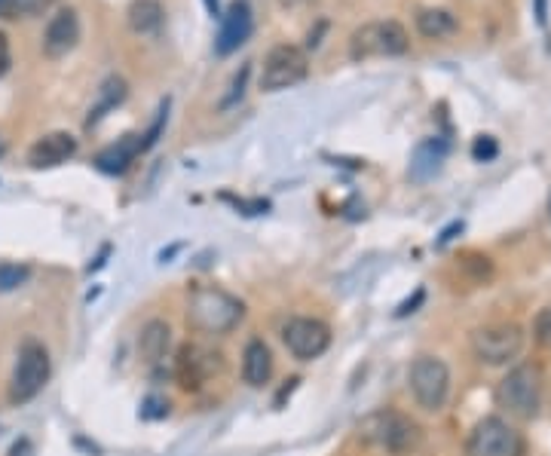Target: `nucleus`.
<instances>
[{
	"label": "nucleus",
	"mask_w": 551,
	"mask_h": 456,
	"mask_svg": "<svg viewBox=\"0 0 551 456\" xmlns=\"http://www.w3.org/2000/svg\"><path fill=\"white\" fill-rule=\"evenodd\" d=\"M187 325L199 334H230L245 319V303L221 285H196L187 294Z\"/></svg>",
	"instance_id": "nucleus-1"
},
{
	"label": "nucleus",
	"mask_w": 551,
	"mask_h": 456,
	"mask_svg": "<svg viewBox=\"0 0 551 456\" xmlns=\"http://www.w3.org/2000/svg\"><path fill=\"white\" fill-rule=\"evenodd\" d=\"M356 435L362 444L386 450V453H411L423 441V429L417 426V420H411L402 411H392V408H380L368 414L356 426Z\"/></svg>",
	"instance_id": "nucleus-2"
},
{
	"label": "nucleus",
	"mask_w": 551,
	"mask_h": 456,
	"mask_svg": "<svg viewBox=\"0 0 551 456\" xmlns=\"http://www.w3.org/2000/svg\"><path fill=\"white\" fill-rule=\"evenodd\" d=\"M411 49V34L402 22L383 19V22H365L349 34V59L368 62V59H395Z\"/></svg>",
	"instance_id": "nucleus-3"
},
{
	"label": "nucleus",
	"mask_w": 551,
	"mask_h": 456,
	"mask_svg": "<svg viewBox=\"0 0 551 456\" xmlns=\"http://www.w3.org/2000/svg\"><path fill=\"white\" fill-rule=\"evenodd\" d=\"M496 404L518 420H533L542 404V371L530 362L515 365L496 386Z\"/></svg>",
	"instance_id": "nucleus-4"
},
{
	"label": "nucleus",
	"mask_w": 551,
	"mask_h": 456,
	"mask_svg": "<svg viewBox=\"0 0 551 456\" xmlns=\"http://www.w3.org/2000/svg\"><path fill=\"white\" fill-rule=\"evenodd\" d=\"M53 374V362H49V349L40 340H25L19 349V359L10 377V401L28 404L34 401Z\"/></svg>",
	"instance_id": "nucleus-5"
},
{
	"label": "nucleus",
	"mask_w": 551,
	"mask_h": 456,
	"mask_svg": "<svg viewBox=\"0 0 551 456\" xmlns=\"http://www.w3.org/2000/svg\"><path fill=\"white\" fill-rule=\"evenodd\" d=\"M310 74V56L307 49L294 43H279L264 56L261 65V89L264 92H282L297 83H304Z\"/></svg>",
	"instance_id": "nucleus-6"
},
{
	"label": "nucleus",
	"mask_w": 551,
	"mask_h": 456,
	"mask_svg": "<svg viewBox=\"0 0 551 456\" xmlns=\"http://www.w3.org/2000/svg\"><path fill=\"white\" fill-rule=\"evenodd\" d=\"M524 349V328L515 322H493L472 334V352L484 365H509Z\"/></svg>",
	"instance_id": "nucleus-7"
},
{
	"label": "nucleus",
	"mask_w": 551,
	"mask_h": 456,
	"mask_svg": "<svg viewBox=\"0 0 551 456\" xmlns=\"http://www.w3.org/2000/svg\"><path fill=\"white\" fill-rule=\"evenodd\" d=\"M408 386H411V395L420 408L435 414L444 408L447 395H450V368L438 356H420L411 365Z\"/></svg>",
	"instance_id": "nucleus-8"
},
{
	"label": "nucleus",
	"mask_w": 551,
	"mask_h": 456,
	"mask_svg": "<svg viewBox=\"0 0 551 456\" xmlns=\"http://www.w3.org/2000/svg\"><path fill=\"white\" fill-rule=\"evenodd\" d=\"M282 343L300 362H313L325 356L331 346V328L313 316H294L282 325Z\"/></svg>",
	"instance_id": "nucleus-9"
},
{
	"label": "nucleus",
	"mask_w": 551,
	"mask_h": 456,
	"mask_svg": "<svg viewBox=\"0 0 551 456\" xmlns=\"http://www.w3.org/2000/svg\"><path fill=\"white\" fill-rule=\"evenodd\" d=\"M224 368V356L215 349H206L199 343H184L178 349V359H175V377L178 386L184 392H199L212 374H218Z\"/></svg>",
	"instance_id": "nucleus-10"
},
{
	"label": "nucleus",
	"mask_w": 551,
	"mask_h": 456,
	"mask_svg": "<svg viewBox=\"0 0 551 456\" xmlns=\"http://www.w3.org/2000/svg\"><path fill=\"white\" fill-rule=\"evenodd\" d=\"M518 435L503 417H484L475 423L466 441V456H515Z\"/></svg>",
	"instance_id": "nucleus-11"
},
{
	"label": "nucleus",
	"mask_w": 551,
	"mask_h": 456,
	"mask_svg": "<svg viewBox=\"0 0 551 456\" xmlns=\"http://www.w3.org/2000/svg\"><path fill=\"white\" fill-rule=\"evenodd\" d=\"M218 19H221V25H218V37H215V53L224 59V56H233L236 49L252 37L255 13H252V7H248V0H233L227 13H221Z\"/></svg>",
	"instance_id": "nucleus-12"
},
{
	"label": "nucleus",
	"mask_w": 551,
	"mask_h": 456,
	"mask_svg": "<svg viewBox=\"0 0 551 456\" xmlns=\"http://www.w3.org/2000/svg\"><path fill=\"white\" fill-rule=\"evenodd\" d=\"M77 40H80V16H77V10L65 7L56 16H49V22L43 28V53L49 59L68 56L71 49L77 46Z\"/></svg>",
	"instance_id": "nucleus-13"
},
{
	"label": "nucleus",
	"mask_w": 551,
	"mask_h": 456,
	"mask_svg": "<svg viewBox=\"0 0 551 456\" xmlns=\"http://www.w3.org/2000/svg\"><path fill=\"white\" fill-rule=\"evenodd\" d=\"M77 154V138L71 132H49L37 138L28 150V166L31 169H56L68 163Z\"/></svg>",
	"instance_id": "nucleus-14"
},
{
	"label": "nucleus",
	"mask_w": 551,
	"mask_h": 456,
	"mask_svg": "<svg viewBox=\"0 0 551 456\" xmlns=\"http://www.w3.org/2000/svg\"><path fill=\"white\" fill-rule=\"evenodd\" d=\"M144 154V144H141V135L138 132H129L123 135L117 144H108L102 154L95 157V169H102L105 175H123L129 172V166Z\"/></svg>",
	"instance_id": "nucleus-15"
},
{
	"label": "nucleus",
	"mask_w": 551,
	"mask_h": 456,
	"mask_svg": "<svg viewBox=\"0 0 551 456\" xmlns=\"http://www.w3.org/2000/svg\"><path fill=\"white\" fill-rule=\"evenodd\" d=\"M270 377H273V352L261 337H252L242 349V380L261 389L270 383Z\"/></svg>",
	"instance_id": "nucleus-16"
},
{
	"label": "nucleus",
	"mask_w": 551,
	"mask_h": 456,
	"mask_svg": "<svg viewBox=\"0 0 551 456\" xmlns=\"http://www.w3.org/2000/svg\"><path fill=\"white\" fill-rule=\"evenodd\" d=\"M169 346H172V328L166 319H150L141 334H138V356L144 365L157 368L166 356H169Z\"/></svg>",
	"instance_id": "nucleus-17"
},
{
	"label": "nucleus",
	"mask_w": 551,
	"mask_h": 456,
	"mask_svg": "<svg viewBox=\"0 0 551 456\" xmlns=\"http://www.w3.org/2000/svg\"><path fill=\"white\" fill-rule=\"evenodd\" d=\"M163 22H166V10H163L160 0H132L129 10H126V25L138 37L160 34Z\"/></svg>",
	"instance_id": "nucleus-18"
},
{
	"label": "nucleus",
	"mask_w": 551,
	"mask_h": 456,
	"mask_svg": "<svg viewBox=\"0 0 551 456\" xmlns=\"http://www.w3.org/2000/svg\"><path fill=\"white\" fill-rule=\"evenodd\" d=\"M129 95V83L120 77V74H111L102 86H98V98L95 105L89 108V117H86V129H92L95 123H102L117 105H123Z\"/></svg>",
	"instance_id": "nucleus-19"
},
{
	"label": "nucleus",
	"mask_w": 551,
	"mask_h": 456,
	"mask_svg": "<svg viewBox=\"0 0 551 456\" xmlns=\"http://www.w3.org/2000/svg\"><path fill=\"white\" fill-rule=\"evenodd\" d=\"M447 157V144L441 138H426L423 144H417L414 157H411V178L414 181H429L441 172Z\"/></svg>",
	"instance_id": "nucleus-20"
},
{
	"label": "nucleus",
	"mask_w": 551,
	"mask_h": 456,
	"mask_svg": "<svg viewBox=\"0 0 551 456\" xmlns=\"http://www.w3.org/2000/svg\"><path fill=\"white\" fill-rule=\"evenodd\" d=\"M417 31L426 37V40H441V37H450L457 31V19L450 16L447 10H438V7H426L417 13Z\"/></svg>",
	"instance_id": "nucleus-21"
},
{
	"label": "nucleus",
	"mask_w": 551,
	"mask_h": 456,
	"mask_svg": "<svg viewBox=\"0 0 551 456\" xmlns=\"http://www.w3.org/2000/svg\"><path fill=\"white\" fill-rule=\"evenodd\" d=\"M248 77H252V62H245V65H242V68L233 74V80H230V86H227V95L221 98V111H230V108H236L239 101L245 98Z\"/></svg>",
	"instance_id": "nucleus-22"
},
{
	"label": "nucleus",
	"mask_w": 551,
	"mask_h": 456,
	"mask_svg": "<svg viewBox=\"0 0 551 456\" xmlns=\"http://www.w3.org/2000/svg\"><path fill=\"white\" fill-rule=\"evenodd\" d=\"M31 270L25 264H0V291H16L28 282Z\"/></svg>",
	"instance_id": "nucleus-23"
},
{
	"label": "nucleus",
	"mask_w": 551,
	"mask_h": 456,
	"mask_svg": "<svg viewBox=\"0 0 551 456\" xmlns=\"http://www.w3.org/2000/svg\"><path fill=\"white\" fill-rule=\"evenodd\" d=\"M496 157H499V144H496L493 135H478V138L472 141V160H475V163H490V160H496Z\"/></svg>",
	"instance_id": "nucleus-24"
},
{
	"label": "nucleus",
	"mask_w": 551,
	"mask_h": 456,
	"mask_svg": "<svg viewBox=\"0 0 551 456\" xmlns=\"http://www.w3.org/2000/svg\"><path fill=\"white\" fill-rule=\"evenodd\" d=\"M536 340H539V346H548L551 349V307H545L542 313H539V319H536Z\"/></svg>",
	"instance_id": "nucleus-25"
},
{
	"label": "nucleus",
	"mask_w": 551,
	"mask_h": 456,
	"mask_svg": "<svg viewBox=\"0 0 551 456\" xmlns=\"http://www.w3.org/2000/svg\"><path fill=\"white\" fill-rule=\"evenodd\" d=\"M166 414H169V401H166V398H147L144 408H141V417H144V420L166 417Z\"/></svg>",
	"instance_id": "nucleus-26"
},
{
	"label": "nucleus",
	"mask_w": 551,
	"mask_h": 456,
	"mask_svg": "<svg viewBox=\"0 0 551 456\" xmlns=\"http://www.w3.org/2000/svg\"><path fill=\"white\" fill-rule=\"evenodd\" d=\"M13 68V49H10V37L0 31V77Z\"/></svg>",
	"instance_id": "nucleus-27"
},
{
	"label": "nucleus",
	"mask_w": 551,
	"mask_h": 456,
	"mask_svg": "<svg viewBox=\"0 0 551 456\" xmlns=\"http://www.w3.org/2000/svg\"><path fill=\"white\" fill-rule=\"evenodd\" d=\"M19 10H25V0H0V16L13 19Z\"/></svg>",
	"instance_id": "nucleus-28"
},
{
	"label": "nucleus",
	"mask_w": 551,
	"mask_h": 456,
	"mask_svg": "<svg viewBox=\"0 0 551 456\" xmlns=\"http://www.w3.org/2000/svg\"><path fill=\"white\" fill-rule=\"evenodd\" d=\"M10 456H37V450H34V444H31L28 438H22V441H16V444H13Z\"/></svg>",
	"instance_id": "nucleus-29"
},
{
	"label": "nucleus",
	"mask_w": 551,
	"mask_h": 456,
	"mask_svg": "<svg viewBox=\"0 0 551 456\" xmlns=\"http://www.w3.org/2000/svg\"><path fill=\"white\" fill-rule=\"evenodd\" d=\"M420 300H423V288H420V291L414 294V300H405V303H402V307H398V313H395V316H398V319H402V316L414 313V307H417V303H420Z\"/></svg>",
	"instance_id": "nucleus-30"
},
{
	"label": "nucleus",
	"mask_w": 551,
	"mask_h": 456,
	"mask_svg": "<svg viewBox=\"0 0 551 456\" xmlns=\"http://www.w3.org/2000/svg\"><path fill=\"white\" fill-rule=\"evenodd\" d=\"M536 22L539 25L548 22V0H536Z\"/></svg>",
	"instance_id": "nucleus-31"
},
{
	"label": "nucleus",
	"mask_w": 551,
	"mask_h": 456,
	"mask_svg": "<svg viewBox=\"0 0 551 456\" xmlns=\"http://www.w3.org/2000/svg\"><path fill=\"white\" fill-rule=\"evenodd\" d=\"M282 7H288V10H297V7H307V4H313V0H279Z\"/></svg>",
	"instance_id": "nucleus-32"
},
{
	"label": "nucleus",
	"mask_w": 551,
	"mask_h": 456,
	"mask_svg": "<svg viewBox=\"0 0 551 456\" xmlns=\"http://www.w3.org/2000/svg\"><path fill=\"white\" fill-rule=\"evenodd\" d=\"M206 4V10L212 13V16H221V0H203Z\"/></svg>",
	"instance_id": "nucleus-33"
},
{
	"label": "nucleus",
	"mask_w": 551,
	"mask_h": 456,
	"mask_svg": "<svg viewBox=\"0 0 551 456\" xmlns=\"http://www.w3.org/2000/svg\"><path fill=\"white\" fill-rule=\"evenodd\" d=\"M548 212H551V199H548Z\"/></svg>",
	"instance_id": "nucleus-34"
}]
</instances>
